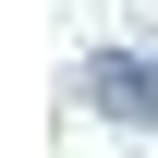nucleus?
Returning a JSON list of instances; mask_svg holds the SVG:
<instances>
[{
    "instance_id": "nucleus-1",
    "label": "nucleus",
    "mask_w": 158,
    "mask_h": 158,
    "mask_svg": "<svg viewBox=\"0 0 158 158\" xmlns=\"http://www.w3.org/2000/svg\"><path fill=\"white\" fill-rule=\"evenodd\" d=\"M85 85H98V110H110V122H134V134H158V61H98Z\"/></svg>"
}]
</instances>
